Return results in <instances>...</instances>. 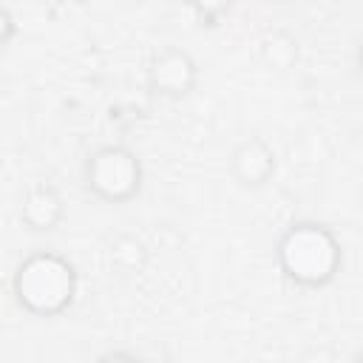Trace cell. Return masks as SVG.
Returning a JSON list of instances; mask_svg holds the SVG:
<instances>
[{"instance_id":"cell-1","label":"cell","mask_w":363,"mask_h":363,"mask_svg":"<svg viewBox=\"0 0 363 363\" xmlns=\"http://www.w3.org/2000/svg\"><path fill=\"white\" fill-rule=\"evenodd\" d=\"M275 261L286 281L303 289H320L335 281L343 264V250L332 227L320 221H292L278 244Z\"/></svg>"},{"instance_id":"cell-2","label":"cell","mask_w":363,"mask_h":363,"mask_svg":"<svg viewBox=\"0 0 363 363\" xmlns=\"http://www.w3.org/2000/svg\"><path fill=\"white\" fill-rule=\"evenodd\" d=\"M79 289L77 267L51 250H37L26 255L14 275H11V292L14 301L23 306V312L34 318H57L62 315Z\"/></svg>"},{"instance_id":"cell-3","label":"cell","mask_w":363,"mask_h":363,"mask_svg":"<svg viewBox=\"0 0 363 363\" xmlns=\"http://www.w3.org/2000/svg\"><path fill=\"white\" fill-rule=\"evenodd\" d=\"M142 162L125 145H102L85 159V184L105 204H125L142 190Z\"/></svg>"},{"instance_id":"cell-4","label":"cell","mask_w":363,"mask_h":363,"mask_svg":"<svg viewBox=\"0 0 363 363\" xmlns=\"http://www.w3.org/2000/svg\"><path fill=\"white\" fill-rule=\"evenodd\" d=\"M196 82H199V65L184 48L167 45L156 51L147 62V85L156 96L182 99L196 88Z\"/></svg>"},{"instance_id":"cell-5","label":"cell","mask_w":363,"mask_h":363,"mask_svg":"<svg viewBox=\"0 0 363 363\" xmlns=\"http://www.w3.org/2000/svg\"><path fill=\"white\" fill-rule=\"evenodd\" d=\"M230 173L244 187H264L275 176V150L261 136H247L230 156Z\"/></svg>"},{"instance_id":"cell-6","label":"cell","mask_w":363,"mask_h":363,"mask_svg":"<svg viewBox=\"0 0 363 363\" xmlns=\"http://www.w3.org/2000/svg\"><path fill=\"white\" fill-rule=\"evenodd\" d=\"M65 218V201L51 184H34L20 204V221L31 233H51Z\"/></svg>"},{"instance_id":"cell-7","label":"cell","mask_w":363,"mask_h":363,"mask_svg":"<svg viewBox=\"0 0 363 363\" xmlns=\"http://www.w3.org/2000/svg\"><path fill=\"white\" fill-rule=\"evenodd\" d=\"M264 57L272 62V68H289L295 60H298V43L284 34V31H275L272 37L264 40Z\"/></svg>"},{"instance_id":"cell-8","label":"cell","mask_w":363,"mask_h":363,"mask_svg":"<svg viewBox=\"0 0 363 363\" xmlns=\"http://www.w3.org/2000/svg\"><path fill=\"white\" fill-rule=\"evenodd\" d=\"M96 363H142V360L136 354H130V352H108Z\"/></svg>"},{"instance_id":"cell-9","label":"cell","mask_w":363,"mask_h":363,"mask_svg":"<svg viewBox=\"0 0 363 363\" xmlns=\"http://www.w3.org/2000/svg\"><path fill=\"white\" fill-rule=\"evenodd\" d=\"M0 23H3V37H0V43H9L11 40V34H14V20H11V14H9V9H0Z\"/></svg>"},{"instance_id":"cell-10","label":"cell","mask_w":363,"mask_h":363,"mask_svg":"<svg viewBox=\"0 0 363 363\" xmlns=\"http://www.w3.org/2000/svg\"><path fill=\"white\" fill-rule=\"evenodd\" d=\"M352 363H363V352H357V354H354V360H352Z\"/></svg>"},{"instance_id":"cell-11","label":"cell","mask_w":363,"mask_h":363,"mask_svg":"<svg viewBox=\"0 0 363 363\" xmlns=\"http://www.w3.org/2000/svg\"><path fill=\"white\" fill-rule=\"evenodd\" d=\"M357 62H360V71H363V45H360V54H357Z\"/></svg>"}]
</instances>
